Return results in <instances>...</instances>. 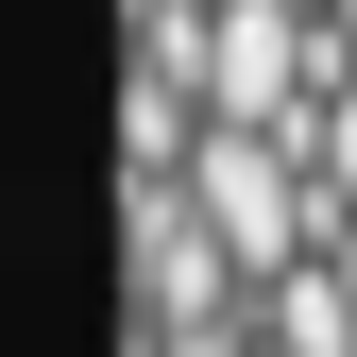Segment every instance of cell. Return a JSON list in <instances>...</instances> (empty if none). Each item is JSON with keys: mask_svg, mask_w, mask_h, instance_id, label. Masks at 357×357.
<instances>
[{"mask_svg": "<svg viewBox=\"0 0 357 357\" xmlns=\"http://www.w3.org/2000/svg\"><path fill=\"white\" fill-rule=\"evenodd\" d=\"M137 52H170L204 85V119H238V137H306L357 85L340 34H324V0H137Z\"/></svg>", "mask_w": 357, "mask_h": 357, "instance_id": "obj_1", "label": "cell"}, {"mask_svg": "<svg viewBox=\"0 0 357 357\" xmlns=\"http://www.w3.org/2000/svg\"><path fill=\"white\" fill-rule=\"evenodd\" d=\"M188 204H204V238L238 255L255 289H289L306 255H340V188H324V153H306V137H238V119H204Z\"/></svg>", "mask_w": 357, "mask_h": 357, "instance_id": "obj_2", "label": "cell"}, {"mask_svg": "<svg viewBox=\"0 0 357 357\" xmlns=\"http://www.w3.org/2000/svg\"><path fill=\"white\" fill-rule=\"evenodd\" d=\"M255 324H273V357H357V289H340V255H306Z\"/></svg>", "mask_w": 357, "mask_h": 357, "instance_id": "obj_3", "label": "cell"}, {"mask_svg": "<svg viewBox=\"0 0 357 357\" xmlns=\"http://www.w3.org/2000/svg\"><path fill=\"white\" fill-rule=\"evenodd\" d=\"M306 153H324V188H340V221H357V85H340L324 119H306Z\"/></svg>", "mask_w": 357, "mask_h": 357, "instance_id": "obj_4", "label": "cell"}, {"mask_svg": "<svg viewBox=\"0 0 357 357\" xmlns=\"http://www.w3.org/2000/svg\"><path fill=\"white\" fill-rule=\"evenodd\" d=\"M324 34H340V68H357V0H324Z\"/></svg>", "mask_w": 357, "mask_h": 357, "instance_id": "obj_5", "label": "cell"}, {"mask_svg": "<svg viewBox=\"0 0 357 357\" xmlns=\"http://www.w3.org/2000/svg\"><path fill=\"white\" fill-rule=\"evenodd\" d=\"M340 289H357V221H340Z\"/></svg>", "mask_w": 357, "mask_h": 357, "instance_id": "obj_6", "label": "cell"}, {"mask_svg": "<svg viewBox=\"0 0 357 357\" xmlns=\"http://www.w3.org/2000/svg\"><path fill=\"white\" fill-rule=\"evenodd\" d=\"M255 357H273V340H255Z\"/></svg>", "mask_w": 357, "mask_h": 357, "instance_id": "obj_7", "label": "cell"}]
</instances>
